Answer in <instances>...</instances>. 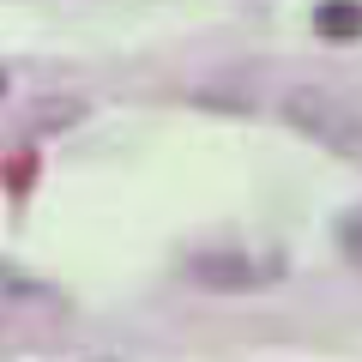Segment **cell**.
<instances>
[{
	"instance_id": "3957f363",
	"label": "cell",
	"mask_w": 362,
	"mask_h": 362,
	"mask_svg": "<svg viewBox=\"0 0 362 362\" xmlns=\"http://www.w3.org/2000/svg\"><path fill=\"white\" fill-rule=\"evenodd\" d=\"M314 37H326V42H362V6H356V0H326V6H314Z\"/></svg>"
},
{
	"instance_id": "277c9868",
	"label": "cell",
	"mask_w": 362,
	"mask_h": 362,
	"mask_svg": "<svg viewBox=\"0 0 362 362\" xmlns=\"http://www.w3.org/2000/svg\"><path fill=\"white\" fill-rule=\"evenodd\" d=\"M338 254H344L350 266L362 272V211H350V218H338Z\"/></svg>"
},
{
	"instance_id": "5b68a950",
	"label": "cell",
	"mask_w": 362,
	"mask_h": 362,
	"mask_svg": "<svg viewBox=\"0 0 362 362\" xmlns=\"http://www.w3.org/2000/svg\"><path fill=\"white\" fill-rule=\"evenodd\" d=\"M13 296H18V284H13V290L0 284V320H6V308H13Z\"/></svg>"
},
{
	"instance_id": "7a4b0ae2",
	"label": "cell",
	"mask_w": 362,
	"mask_h": 362,
	"mask_svg": "<svg viewBox=\"0 0 362 362\" xmlns=\"http://www.w3.org/2000/svg\"><path fill=\"white\" fill-rule=\"evenodd\" d=\"M187 278L206 290H259L272 284V266H259L254 254H235V247H206L187 259Z\"/></svg>"
},
{
	"instance_id": "8992f818",
	"label": "cell",
	"mask_w": 362,
	"mask_h": 362,
	"mask_svg": "<svg viewBox=\"0 0 362 362\" xmlns=\"http://www.w3.org/2000/svg\"><path fill=\"white\" fill-rule=\"evenodd\" d=\"M0 90H6V66H0Z\"/></svg>"
},
{
	"instance_id": "6da1fadb",
	"label": "cell",
	"mask_w": 362,
	"mask_h": 362,
	"mask_svg": "<svg viewBox=\"0 0 362 362\" xmlns=\"http://www.w3.org/2000/svg\"><path fill=\"white\" fill-rule=\"evenodd\" d=\"M278 115L314 139L320 151L344 157V163L362 169V90L356 85H332V78H302V85L284 90Z\"/></svg>"
}]
</instances>
